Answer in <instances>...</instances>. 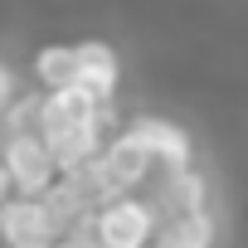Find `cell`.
I'll list each match as a JSON object with an SVG mask.
<instances>
[{
    "label": "cell",
    "mask_w": 248,
    "mask_h": 248,
    "mask_svg": "<svg viewBox=\"0 0 248 248\" xmlns=\"http://www.w3.org/2000/svg\"><path fill=\"white\" fill-rule=\"evenodd\" d=\"M93 238H97V248H151L156 214L141 195H112L93 214Z\"/></svg>",
    "instance_id": "6da1fadb"
},
{
    "label": "cell",
    "mask_w": 248,
    "mask_h": 248,
    "mask_svg": "<svg viewBox=\"0 0 248 248\" xmlns=\"http://www.w3.org/2000/svg\"><path fill=\"white\" fill-rule=\"evenodd\" d=\"M141 200L151 204L156 224L175 219V214H200L209 209V180L200 166H180V170H151V180L141 185Z\"/></svg>",
    "instance_id": "7a4b0ae2"
},
{
    "label": "cell",
    "mask_w": 248,
    "mask_h": 248,
    "mask_svg": "<svg viewBox=\"0 0 248 248\" xmlns=\"http://www.w3.org/2000/svg\"><path fill=\"white\" fill-rule=\"evenodd\" d=\"M0 166L10 175V190L30 195V200H39L59 180V166H54V151L44 137H0Z\"/></svg>",
    "instance_id": "3957f363"
},
{
    "label": "cell",
    "mask_w": 248,
    "mask_h": 248,
    "mask_svg": "<svg viewBox=\"0 0 248 248\" xmlns=\"http://www.w3.org/2000/svg\"><path fill=\"white\" fill-rule=\"evenodd\" d=\"M151 170H156V161L146 156V146L127 127H117L102 141V151H97V175L107 180L112 195H141V185L151 180Z\"/></svg>",
    "instance_id": "277c9868"
},
{
    "label": "cell",
    "mask_w": 248,
    "mask_h": 248,
    "mask_svg": "<svg viewBox=\"0 0 248 248\" xmlns=\"http://www.w3.org/2000/svg\"><path fill=\"white\" fill-rule=\"evenodd\" d=\"M141 146L146 156L156 161V170H180V166H195V137L180 127L175 117H161V112H137L122 122Z\"/></svg>",
    "instance_id": "5b68a950"
},
{
    "label": "cell",
    "mask_w": 248,
    "mask_h": 248,
    "mask_svg": "<svg viewBox=\"0 0 248 248\" xmlns=\"http://www.w3.org/2000/svg\"><path fill=\"white\" fill-rule=\"evenodd\" d=\"M73 68H78V78H73L78 93H88V97L102 102V107L117 102V88H122V54H117L107 39H78V44H73Z\"/></svg>",
    "instance_id": "8992f818"
},
{
    "label": "cell",
    "mask_w": 248,
    "mask_h": 248,
    "mask_svg": "<svg viewBox=\"0 0 248 248\" xmlns=\"http://www.w3.org/2000/svg\"><path fill=\"white\" fill-rule=\"evenodd\" d=\"M54 219L44 209V200L30 195H10L0 204V248H54Z\"/></svg>",
    "instance_id": "52a82bcc"
},
{
    "label": "cell",
    "mask_w": 248,
    "mask_h": 248,
    "mask_svg": "<svg viewBox=\"0 0 248 248\" xmlns=\"http://www.w3.org/2000/svg\"><path fill=\"white\" fill-rule=\"evenodd\" d=\"M214 243H219V219H214V209L161 219V224H156V238H151V248H214Z\"/></svg>",
    "instance_id": "ba28073f"
},
{
    "label": "cell",
    "mask_w": 248,
    "mask_h": 248,
    "mask_svg": "<svg viewBox=\"0 0 248 248\" xmlns=\"http://www.w3.org/2000/svg\"><path fill=\"white\" fill-rule=\"evenodd\" d=\"M78 68H73V44H39L30 59V88L34 93H63L73 88Z\"/></svg>",
    "instance_id": "9c48e42d"
},
{
    "label": "cell",
    "mask_w": 248,
    "mask_h": 248,
    "mask_svg": "<svg viewBox=\"0 0 248 248\" xmlns=\"http://www.w3.org/2000/svg\"><path fill=\"white\" fill-rule=\"evenodd\" d=\"M25 93V78H20V68L10 63V59H0V117L10 112V102Z\"/></svg>",
    "instance_id": "30bf717a"
},
{
    "label": "cell",
    "mask_w": 248,
    "mask_h": 248,
    "mask_svg": "<svg viewBox=\"0 0 248 248\" xmlns=\"http://www.w3.org/2000/svg\"><path fill=\"white\" fill-rule=\"evenodd\" d=\"M10 195H15V190H10V175H5V166H0V204H5Z\"/></svg>",
    "instance_id": "8fae6325"
},
{
    "label": "cell",
    "mask_w": 248,
    "mask_h": 248,
    "mask_svg": "<svg viewBox=\"0 0 248 248\" xmlns=\"http://www.w3.org/2000/svg\"><path fill=\"white\" fill-rule=\"evenodd\" d=\"M54 248H97V243H78V238H59Z\"/></svg>",
    "instance_id": "7c38bea8"
}]
</instances>
